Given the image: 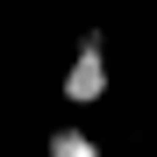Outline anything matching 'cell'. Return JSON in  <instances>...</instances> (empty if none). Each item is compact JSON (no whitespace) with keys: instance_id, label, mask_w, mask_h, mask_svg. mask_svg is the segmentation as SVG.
<instances>
[{"instance_id":"1","label":"cell","mask_w":157,"mask_h":157,"mask_svg":"<svg viewBox=\"0 0 157 157\" xmlns=\"http://www.w3.org/2000/svg\"><path fill=\"white\" fill-rule=\"evenodd\" d=\"M107 86H114L107 29H86V36H78V50H71V64H64V78H57V93L71 100V107H93V100H107Z\"/></svg>"},{"instance_id":"2","label":"cell","mask_w":157,"mask_h":157,"mask_svg":"<svg viewBox=\"0 0 157 157\" xmlns=\"http://www.w3.org/2000/svg\"><path fill=\"white\" fill-rule=\"evenodd\" d=\"M50 157H100V136H86L78 121H57L50 128Z\"/></svg>"}]
</instances>
